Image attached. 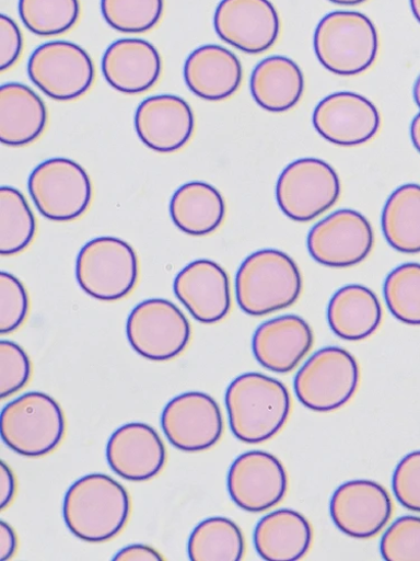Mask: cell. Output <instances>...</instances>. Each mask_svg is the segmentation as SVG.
Segmentation results:
<instances>
[{"instance_id":"45","label":"cell","mask_w":420,"mask_h":561,"mask_svg":"<svg viewBox=\"0 0 420 561\" xmlns=\"http://www.w3.org/2000/svg\"><path fill=\"white\" fill-rule=\"evenodd\" d=\"M410 5L416 20L420 23V0H410Z\"/></svg>"},{"instance_id":"29","label":"cell","mask_w":420,"mask_h":561,"mask_svg":"<svg viewBox=\"0 0 420 561\" xmlns=\"http://www.w3.org/2000/svg\"><path fill=\"white\" fill-rule=\"evenodd\" d=\"M383 230L396 251L420 253V185L405 184L390 196L383 213Z\"/></svg>"},{"instance_id":"24","label":"cell","mask_w":420,"mask_h":561,"mask_svg":"<svg viewBox=\"0 0 420 561\" xmlns=\"http://www.w3.org/2000/svg\"><path fill=\"white\" fill-rule=\"evenodd\" d=\"M48 124V111L27 85L11 82L0 89V140L7 147L32 145Z\"/></svg>"},{"instance_id":"13","label":"cell","mask_w":420,"mask_h":561,"mask_svg":"<svg viewBox=\"0 0 420 561\" xmlns=\"http://www.w3.org/2000/svg\"><path fill=\"white\" fill-rule=\"evenodd\" d=\"M373 242L375 238L369 220L355 210L342 209L311 229L307 249L322 265L350 267L369 256Z\"/></svg>"},{"instance_id":"4","label":"cell","mask_w":420,"mask_h":561,"mask_svg":"<svg viewBox=\"0 0 420 561\" xmlns=\"http://www.w3.org/2000/svg\"><path fill=\"white\" fill-rule=\"evenodd\" d=\"M314 49L318 61L340 76H355L376 61L378 33L365 15L358 12H335L317 25Z\"/></svg>"},{"instance_id":"40","label":"cell","mask_w":420,"mask_h":561,"mask_svg":"<svg viewBox=\"0 0 420 561\" xmlns=\"http://www.w3.org/2000/svg\"><path fill=\"white\" fill-rule=\"evenodd\" d=\"M18 482L11 467L2 460L0 462V508H8L16 496Z\"/></svg>"},{"instance_id":"19","label":"cell","mask_w":420,"mask_h":561,"mask_svg":"<svg viewBox=\"0 0 420 561\" xmlns=\"http://www.w3.org/2000/svg\"><path fill=\"white\" fill-rule=\"evenodd\" d=\"M110 469L130 482H147L164 469L167 453L158 432L143 423H131L118 428L107 445Z\"/></svg>"},{"instance_id":"12","label":"cell","mask_w":420,"mask_h":561,"mask_svg":"<svg viewBox=\"0 0 420 561\" xmlns=\"http://www.w3.org/2000/svg\"><path fill=\"white\" fill-rule=\"evenodd\" d=\"M161 424L170 444L188 453L214 447L224 431L219 404L201 392L183 393L171 400L163 410Z\"/></svg>"},{"instance_id":"31","label":"cell","mask_w":420,"mask_h":561,"mask_svg":"<svg viewBox=\"0 0 420 561\" xmlns=\"http://www.w3.org/2000/svg\"><path fill=\"white\" fill-rule=\"evenodd\" d=\"M36 219L24 195L12 186L0 190V253L20 254L33 242Z\"/></svg>"},{"instance_id":"20","label":"cell","mask_w":420,"mask_h":561,"mask_svg":"<svg viewBox=\"0 0 420 561\" xmlns=\"http://www.w3.org/2000/svg\"><path fill=\"white\" fill-rule=\"evenodd\" d=\"M174 294L201 323H217L231 309L229 276L222 266L210 260H198L185 266L175 277Z\"/></svg>"},{"instance_id":"7","label":"cell","mask_w":420,"mask_h":561,"mask_svg":"<svg viewBox=\"0 0 420 561\" xmlns=\"http://www.w3.org/2000/svg\"><path fill=\"white\" fill-rule=\"evenodd\" d=\"M360 382L357 359L340 347L316 352L299 370L294 389L300 402L315 412H332L345 407Z\"/></svg>"},{"instance_id":"1","label":"cell","mask_w":420,"mask_h":561,"mask_svg":"<svg viewBox=\"0 0 420 561\" xmlns=\"http://www.w3.org/2000/svg\"><path fill=\"white\" fill-rule=\"evenodd\" d=\"M225 407L232 434L243 443L261 444L284 428L292 400L282 382L247 373L229 386Z\"/></svg>"},{"instance_id":"23","label":"cell","mask_w":420,"mask_h":561,"mask_svg":"<svg viewBox=\"0 0 420 561\" xmlns=\"http://www.w3.org/2000/svg\"><path fill=\"white\" fill-rule=\"evenodd\" d=\"M184 79L196 96L221 102L240 89L243 67L240 59L222 46L203 45L186 60Z\"/></svg>"},{"instance_id":"37","label":"cell","mask_w":420,"mask_h":561,"mask_svg":"<svg viewBox=\"0 0 420 561\" xmlns=\"http://www.w3.org/2000/svg\"><path fill=\"white\" fill-rule=\"evenodd\" d=\"M32 363L26 352L11 341L0 342V397L10 398L31 380Z\"/></svg>"},{"instance_id":"27","label":"cell","mask_w":420,"mask_h":561,"mask_svg":"<svg viewBox=\"0 0 420 561\" xmlns=\"http://www.w3.org/2000/svg\"><path fill=\"white\" fill-rule=\"evenodd\" d=\"M328 320L338 337L360 342L377 332L383 320V308L370 289L358 285L347 286L332 297Z\"/></svg>"},{"instance_id":"26","label":"cell","mask_w":420,"mask_h":561,"mask_svg":"<svg viewBox=\"0 0 420 561\" xmlns=\"http://www.w3.org/2000/svg\"><path fill=\"white\" fill-rule=\"evenodd\" d=\"M174 225L191 237H206L215 231L225 217V203L213 185L195 181L175 192L170 204Z\"/></svg>"},{"instance_id":"46","label":"cell","mask_w":420,"mask_h":561,"mask_svg":"<svg viewBox=\"0 0 420 561\" xmlns=\"http://www.w3.org/2000/svg\"><path fill=\"white\" fill-rule=\"evenodd\" d=\"M413 96H415L416 104L420 108V76L417 79L415 88H413Z\"/></svg>"},{"instance_id":"21","label":"cell","mask_w":420,"mask_h":561,"mask_svg":"<svg viewBox=\"0 0 420 561\" xmlns=\"http://www.w3.org/2000/svg\"><path fill=\"white\" fill-rule=\"evenodd\" d=\"M314 335L310 324L295 314L273 318L260 324L253 339L257 362L275 373L293 370L310 353Z\"/></svg>"},{"instance_id":"18","label":"cell","mask_w":420,"mask_h":561,"mask_svg":"<svg viewBox=\"0 0 420 561\" xmlns=\"http://www.w3.org/2000/svg\"><path fill=\"white\" fill-rule=\"evenodd\" d=\"M196 128L192 108L173 95L145 100L135 115V129L140 140L158 153H173L190 142Z\"/></svg>"},{"instance_id":"15","label":"cell","mask_w":420,"mask_h":561,"mask_svg":"<svg viewBox=\"0 0 420 561\" xmlns=\"http://www.w3.org/2000/svg\"><path fill=\"white\" fill-rule=\"evenodd\" d=\"M393 511L388 491L368 480L342 484L330 504L335 525L354 539H371L380 535L392 519Z\"/></svg>"},{"instance_id":"36","label":"cell","mask_w":420,"mask_h":561,"mask_svg":"<svg viewBox=\"0 0 420 561\" xmlns=\"http://www.w3.org/2000/svg\"><path fill=\"white\" fill-rule=\"evenodd\" d=\"M381 551L388 561H420V518L396 520L384 535Z\"/></svg>"},{"instance_id":"42","label":"cell","mask_w":420,"mask_h":561,"mask_svg":"<svg viewBox=\"0 0 420 561\" xmlns=\"http://www.w3.org/2000/svg\"><path fill=\"white\" fill-rule=\"evenodd\" d=\"M18 535L5 522L0 523V559H12L18 551Z\"/></svg>"},{"instance_id":"43","label":"cell","mask_w":420,"mask_h":561,"mask_svg":"<svg viewBox=\"0 0 420 561\" xmlns=\"http://www.w3.org/2000/svg\"><path fill=\"white\" fill-rule=\"evenodd\" d=\"M411 139L415 148L420 153V114H418L411 124L410 128Z\"/></svg>"},{"instance_id":"30","label":"cell","mask_w":420,"mask_h":561,"mask_svg":"<svg viewBox=\"0 0 420 561\" xmlns=\"http://www.w3.org/2000/svg\"><path fill=\"white\" fill-rule=\"evenodd\" d=\"M246 543L241 528L217 517L202 522L191 534L188 552L192 561H240Z\"/></svg>"},{"instance_id":"22","label":"cell","mask_w":420,"mask_h":561,"mask_svg":"<svg viewBox=\"0 0 420 561\" xmlns=\"http://www.w3.org/2000/svg\"><path fill=\"white\" fill-rule=\"evenodd\" d=\"M107 82L127 95H138L153 88L161 78L162 59L153 44L140 38L113 43L103 58Z\"/></svg>"},{"instance_id":"5","label":"cell","mask_w":420,"mask_h":561,"mask_svg":"<svg viewBox=\"0 0 420 561\" xmlns=\"http://www.w3.org/2000/svg\"><path fill=\"white\" fill-rule=\"evenodd\" d=\"M2 438L15 453L39 458L55 451L66 435V417L50 396L28 392L2 411Z\"/></svg>"},{"instance_id":"16","label":"cell","mask_w":420,"mask_h":561,"mask_svg":"<svg viewBox=\"0 0 420 561\" xmlns=\"http://www.w3.org/2000/svg\"><path fill=\"white\" fill-rule=\"evenodd\" d=\"M214 28L238 50L259 55L276 43L280 22L269 0H222L214 14Z\"/></svg>"},{"instance_id":"14","label":"cell","mask_w":420,"mask_h":561,"mask_svg":"<svg viewBox=\"0 0 420 561\" xmlns=\"http://www.w3.org/2000/svg\"><path fill=\"white\" fill-rule=\"evenodd\" d=\"M289 477L280 460L266 451H248L230 467L228 491L233 502L252 512H266L282 501Z\"/></svg>"},{"instance_id":"39","label":"cell","mask_w":420,"mask_h":561,"mask_svg":"<svg viewBox=\"0 0 420 561\" xmlns=\"http://www.w3.org/2000/svg\"><path fill=\"white\" fill-rule=\"evenodd\" d=\"M23 51V35L18 24L9 16L0 18V68L11 69Z\"/></svg>"},{"instance_id":"25","label":"cell","mask_w":420,"mask_h":561,"mask_svg":"<svg viewBox=\"0 0 420 561\" xmlns=\"http://www.w3.org/2000/svg\"><path fill=\"white\" fill-rule=\"evenodd\" d=\"M255 548L267 561H295L302 559L313 543V529L298 511L278 510L267 514L254 534Z\"/></svg>"},{"instance_id":"34","label":"cell","mask_w":420,"mask_h":561,"mask_svg":"<svg viewBox=\"0 0 420 561\" xmlns=\"http://www.w3.org/2000/svg\"><path fill=\"white\" fill-rule=\"evenodd\" d=\"M163 11L164 0H102L106 22L122 33L140 34L154 28Z\"/></svg>"},{"instance_id":"44","label":"cell","mask_w":420,"mask_h":561,"mask_svg":"<svg viewBox=\"0 0 420 561\" xmlns=\"http://www.w3.org/2000/svg\"><path fill=\"white\" fill-rule=\"evenodd\" d=\"M330 2L339 4V5L352 7V5H359V4L363 3V2H365V0H330Z\"/></svg>"},{"instance_id":"6","label":"cell","mask_w":420,"mask_h":561,"mask_svg":"<svg viewBox=\"0 0 420 561\" xmlns=\"http://www.w3.org/2000/svg\"><path fill=\"white\" fill-rule=\"evenodd\" d=\"M78 285L101 301L120 300L135 289L139 262L135 250L116 238H98L79 252L75 265Z\"/></svg>"},{"instance_id":"38","label":"cell","mask_w":420,"mask_h":561,"mask_svg":"<svg viewBox=\"0 0 420 561\" xmlns=\"http://www.w3.org/2000/svg\"><path fill=\"white\" fill-rule=\"evenodd\" d=\"M393 490L404 507L420 513V450L408 454L398 463Z\"/></svg>"},{"instance_id":"28","label":"cell","mask_w":420,"mask_h":561,"mask_svg":"<svg viewBox=\"0 0 420 561\" xmlns=\"http://www.w3.org/2000/svg\"><path fill=\"white\" fill-rule=\"evenodd\" d=\"M304 76L300 67L285 57H270L254 70L250 89L255 102L272 113L288 112L303 96Z\"/></svg>"},{"instance_id":"10","label":"cell","mask_w":420,"mask_h":561,"mask_svg":"<svg viewBox=\"0 0 420 561\" xmlns=\"http://www.w3.org/2000/svg\"><path fill=\"white\" fill-rule=\"evenodd\" d=\"M340 194L338 173L317 159H301L290 164L280 174L276 188L279 208L300 222L311 221L329 210Z\"/></svg>"},{"instance_id":"8","label":"cell","mask_w":420,"mask_h":561,"mask_svg":"<svg viewBox=\"0 0 420 561\" xmlns=\"http://www.w3.org/2000/svg\"><path fill=\"white\" fill-rule=\"evenodd\" d=\"M28 193L38 213L67 222L83 216L92 201V183L77 162L55 158L37 165L28 178Z\"/></svg>"},{"instance_id":"2","label":"cell","mask_w":420,"mask_h":561,"mask_svg":"<svg viewBox=\"0 0 420 561\" xmlns=\"http://www.w3.org/2000/svg\"><path fill=\"white\" fill-rule=\"evenodd\" d=\"M131 512L127 490L110 477L90 474L78 480L66 494L63 518L79 539L100 543L117 537Z\"/></svg>"},{"instance_id":"32","label":"cell","mask_w":420,"mask_h":561,"mask_svg":"<svg viewBox=\"0 0 420 561\" xmlns=\"http://www.w3.org/2000/svg\"><path fill=\"white\" fill-rule=\"evenodd\" d=\"M20 16L34 34L58 36L73 28L81 13L79 0H20Z\"/></svg>"},{"instance_id":"17","label":"cell","mask_w":420,"mask_h":561,"mask_svg":"<svg viewBox=\"0 0 420 561\" xmlns=\"http://www.w3.org/2000/svg\"><path fill=\"white\" fill-rule=\"evenodd\" d=\"M313 124L329 142L357 147L376 136L381 128V114L375 105L358 93L338 92L317 105Z\"/></svg>"},{"instance_id":"41","label":"cell","mask_w":420,"mask_h":561,"mask_svg":"<svg viewBox=\"0 0 420 561\" xmlns=\"http://www.w3.org/2000/svg\"><path fill=\"white\" fill-rule=\"evenodd\" d=\"M164 557L154 548L145 545H132L121 549L114 561H161Z\"/></svg>"},{"instance_id":"9","label":"cell","mask_w":420,"mask_h":561,"mask_svg":"<svg viewBox=\"0 0 420 561\" xmlns=\"http://www.w3.org/2000/svg\"><path fill=\"white\" fill-rule=\"evenodd\" d=\"M126 334L138 355L154 362H166L189 346L192 330L188 318L173 302L150 299L130 312Z\"/></svg>"},{"instance_id":"3","label":"cell","mask_w":420,"mask_h":561,"mask_svg":"<svg viewBox=\"0 0 420 561\" xmlns=\"http://www.w3.org/2000/svg\"><path fill=\"white\" fill-rule=\"evenodd\" d=\"M303 288L299 266L284 252L262 250L248 256L236 276V297L244 312L267 316L292 307Z\"/></svg>"},{"instance_id":"11","label":"cell","mask_w":420,"mask_h":561,"mask_svg":"<svg viewBox=\"0 0 420 561\" xmlns=\"http://www.w3.org/2000/svg\"><path fill=\"white\" fill-rule=\"evenodd\" d=\"M31 80L46 96L58 102L79 100L95 81V66L79 45L56 41L45 43L30 58Z\"/></svg>"},{"instance_id":"35","label":"cell","mask_w":420,"mask_h":561,"mask_svg":"<svg viewBox=\"0 0 420 561\" xmlns=\"http://www.w3.org/2000/svg\"><path fill=\"white\" fill-rule=\"evenodd\" d=\"M28 294L21 280L11 273H0V334L16 332L27 318Z\"/></svg>"},{"instance_id":"33","label":"cell","mask_w":420,"mask_h":561,"mask_svg":"<svg viewBox=\"0 0 420 561\" xmlns=\"http://www.w3.org/2000/svg\"><path fill=\"white\" fill-rule=\"evenodd\" d=\"M384 294L396 319L420 325V264L408 263L395 268L386 278Z\"/></svg>"}]
</instances>
